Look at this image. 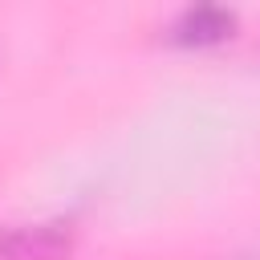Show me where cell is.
I'll list each match as a JSON object with an SVG mask.
<instances>
[{
    "instance_id": "cell-1",
    "label": "cell",
    "mask_w": 260,
    "mask_h": 260,
    "mask_svg": "<svg viewBox=\"0 0 260 260\" xmlns=\"http://www.w3.org/2000/svg\"><path fill=\"white\" fill-rule=\"evenodd\" d=\"M69 240V223H20L0 232V260H61Z\"/></svg>"
},
{
    "instance_id": "cell-2",
    "label": "cell",
    "mask_w": 260,
    "mask_h": 260,
    "mask_svg": "<svg viewBox=\"0 0 260 260\" xmlns=\"http://www.w3.org/2000/svg\"><path fill=\"white\" fill-rule=\"evenodd\" d=\"M236 28V16L228 8H187L175 24H171V41L175 45H215V41H228Z\"/></svg>"
}]
</instances>
